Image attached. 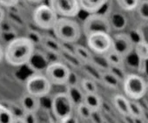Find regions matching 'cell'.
Here are the masks:
<instances>
[{"instance_id":"7bdbcfd3","label":"cell","mask_w":148,"mask_h":123,"mask_svg":"<svg viewBox=\"0 0 148 123\" xmlns=\"http://www.w3.org/2000/svg\"><path fill=\"white\" fill-rule=\"evenodd\" d=\"M132 120H133V122H134V123H146V121L144 120V117H143V118L132 119Z\"/></svg>"},{"instance_id":"d590c367","label":"cell","mask_w":148,"mask_h":123,"mask_svg":"<svg viewBox=\"0 0 148 123\" xmlns=\"http://www.w3.org/2000/svg\"><path fill=\"white\" fill-rule=\"evenodd\" d=\"M20 0H0V7L12 8L16 6Z\"/></svg>"},{"instance_id":"f546056e","label":"cell","mask_w":148,"mask_h":123,"mask_svg":"<svg viewBox=\"0 0 148 123\" xmlns=\"http://www.w3.org/2000/svg\"><path fill=\"white\" fill-rule=\"evenodd\" d=\"M75 108H76V112H77L78 117H79V118H81L83 120H86L91 119L92 111L87 106H86L84 103L79 105Z\"/></svg>"},{"instance_id":"7402d4cb","label":"cell","mask_w":148,"mask_h":123,"mask_svg":"<svg viewBox=\"0 0 148 123\" xmlns=\"http://www.w3.org/2000/svg\"><path fill=\"white\" fill-rule=\"evenodd\" d=\"M105 56L110 67H124L125 58L115 51L111 50Z\"/></svg>"},{"instance_id":"cb8c5ba5","label":"cell","mask_w":148,"mask_h":123,"mask_svg":"<svg viewBox=\"0 0 148 123\" xmlns=\"http://www.w3.org/2000/svg\"><path fill=\"white\" fill-rule=\"evenodd\" d=\"M90 63H92L93 66H95L97 68H99L101 72L108 71L110 68V65L108 64L105 55H99V54L93 53L92 61Z\"/></svg>"},{"instance_id":"74e56055","label":"cell","mask_w":148,"mask_h":123,"mask_svg":"<svg viewBox=\"0 0 148 123\" xmlns=\"http://www.w3.org/2000/svg\"><path fill=\"white\" fill-rule=\"evenodd\" d=\"M90 120H92L94 123H103V118H102L101 114L99 113V111L92 112Z\"/></svg>"},{"instance_id":"9a60e30c","label":"cell","mask_w":148,"mask_h":123,"mask_svg":"<svg viewBox=\"0 0 148 123\" xmlns=\"http://www.w3.org/2000/svg\"><path fill=\"white\" fill-rule=\"evenodd\" d=\"M41 45L49 52L51 54L59 55V53L63 50V44H61L55 37H50V36H43V40L41 43Z\"/></svg>"},{"instance_id":"ba28073f","label":"cell","mask_w":148,"mask_h":123,"mask_svg":"<svg viewBox=\"0 0 148 123\" xmlns=\"http://www.w3.org/2000/svg\"><path fill=\"white\" fill-rule=\"evenodd\" d=\"M74 106L65 92L56 93L51 100V112L53 116L58 121H62L73 113Z\"/></svg>"},{"instance_id":"5bb4252c","label":"cell","mask_w":148,"mask_h":123,"mask_svg":"<svg viewBox=\"0 0 148 123\" xmlns=\"http://www.w3.org/2000/svg\"><path fill=\"white\" fill-rule=\"evenodd\" d=\"M112 102L118 112L125 117L130 115V100L123 94H115L112 98Z\"/></svg>"},{"instance_id":"f1b7e54d","label":"cell","mask_w":148,"mask_h":123,"mask_svg":"<svg viewBox=\"0 0 148 123\" xmlns=\"http://www.w3.org/2000/svg\"><path fill=\"white\" fill-rule=\"evenodd\" d=\"M118 5L125 12L136 11L141 0H116Z\"/></svg>"},{"instance_id":"484cf974","label":"cell","mask_w":148,"mask_h":123,"mask_svg":"<svg viewBox=\"0 0 148 123\" xmlns=\"http://www.w3.org/2000/svg\"><path fill=\"white\" fill-rule=\"evenodd\" d=\"M145 116V111L143 107L138 100H130V115L129 117L132 119L143 118Z\"/></svg>"},{"instance_id":"d4e9b609","label":"cell","mask_w":148,"mask_h":123,"mask_svg":"<svg viewBox=\"0 0 148 123\" xmlns=\"http://www.w3.org/2000/svg\"><path fill=\"white\" fill-rule=\"evenodd\" d=\"M81 89L85 93H98V86L96 81L90 78H85L80 80Z\"/></svg>"},{"instance_id":"60d3db41","label":"cell","mask_w":148,"mask_h":123,"mask_svg":"<svg viewBox=\"0 0 148 123\" xmlns=\"http://www.w3.org/2000/svg\"><path fill=\"white\" fill-rule=\"evenodd\" d=\"M5 11L2 7H0V24H1L3 21H5Z\"/></svg>"},{"instance_id":"5b68a950","label":"cell","mask_w":148,"mask_h":123,"mask_svg":"<svg viewBox=\"0 0 148 123\" xmlns=\"http://www.w3.org/2000/svg\"><path fill=\"white\" fill-rule=\"evenodd\" d=\"M81 30L85 36L87 37L94 32H106L110 34L112 27L107 16L101 13H94L89 14L86 18Z\"/></svg>"},{"instance_id":"e575fe53","label":"cell","mask_w":148,"mask_h":123,"mask_svg":"<svg viewBox=\"0 0 148 123\" xmlns=\"http://www.w3.org/2000/svg\"><path fill=\"white\" fill-rule=\"evenodd\" d=\"M80 84V80H79V77L78 76V74L76 73H74L72 71H71L68 80L66 82V87H70V86H79Z\"/></svg>"},{"instance_id":"4316f807","label":"cell","mask_w":148,"mask_h":123,"mask_svg":"<svg viewBox=\"0 0 148 123\" xmlns=\"http://www.w3.org/2000/svg\"><path fill=\"white\" fill-rule=\"evenodd\" d=\"M14 118L15 115L10 107L0 104V123H13Z\"/></svg>"},{"instance_id":"ab89813d","label":"cell","mask_w":148,"mask_h":123,"mask_svg":"<svg viewBox=\"0 0 148 123\" xmlns=\"http://www.w3.org/2000/svg\"><path fill=\"white\" fill-rule=\"evenodd\" d=\"M13 123H25V120L23 115H18V116H15Z\"/></svg>"},{"instance_id":"52a82bcc","label":"cell","mask_w":148,"mask_h":123,"mask_svg":"<svg viewBox=\"0 0 148 123\" xmlns=\"http://www.w3.org/2000/svg\"><path fill=\"white\" fill-rule=\"evenodd\" d=\"M58 19V16L54 12V11L48 5L45 4L38 5L32 13L34 24L36 26L43 30H52Z\"/></svg>"},{"instance_id":"3957f363","label":"cell","mask_w":148,"mask_h":123,"mask_svg":"<svg viewBox=\"0 0 148 123\" xmlns=\"http://www.w3.org/2000/svg\"><path fill=\"white\" fill-rule=\"evenodd\" d=\"M125 95L132 100H139L145 95L146 81L137 74H126L122 81Z\"/></svg>"},{"instance_id":"d6986e66","label":"cell","mask_w":148,"mask_h":123,"mask_svg":"<svg viewBox=\"0 0 148 123\" xmlns=\"http://www.w3.org/2000/svg\"><path fill=\"white\" fill-rule=\"evenodd\" d=\"M72 52L75 54L82 62L85 63H90L92 61L93 53L91 52V50L87 47H85L82 45L76 44L72 46Z\"/></svg>"},{"instance_id":"603a6c76","label":"cell","mask_w":148,"mask_h":123,"mask_svg":"<svg viewBox=\"0 0 148 123\" xmlns=\"http://www.w3.org/2000/svg\"><path fill=\"white\" fill-rule=\"evenodd\" d=\"M82 67L90 79L93 80L94 81H101V76L103 72H101L92 63H85Z\"/></svg>"},{"instance_id":"f35d334b","label":"cell","mask_w":148,"mask_h":123,"mask_svg":"<svg viewBox=\"0 0 148 123\" xmlns=\"http://www.w3.org/2000/svg\"><path fill=\"white\" fill-rule=\"evenodd\" d=\"M59 123H79V117L72 113L70 116H68L67 118L64 119Z\"/></svg>"},{"instance_id":"4dcf8cb0","label":"cell","mask_w":148,"mask_h":123,"mask_svg":"<svg viewBox=\"0 0 148 123\" xmlns=\"http://www.w3.org/2000/svg\"><path fill=\"white\" fill-rule=\"evenodd\" d=\"M136 11L142 20L148 21V0H141Z\"/></svg>"},{"instance_id":"30bf717a","label":"cell","mask_w":148,"mask_h":123,"mask_svg":"<svg viewBox=\"0 0 148 123\" xmlns=\"http://www.w3.org/2000/svg\"><path fill=\"white\" fill-rule=\"evenodd\" d=\"M48 5L58 17L73 19L81 11L79 0H48Z\"/></svg>"},{"instance_id":"b9f144b4","label":"cell","mask_w":148,"mask_h":123,"mask_svg":"<svg viewBox=\"0 0 148 123\" xmlns=\"http://www.w3.org/2000/svg\"><path fill=\"white\" fill-rule=\"evenodd\" d=\"M4 57H5V49L0 45V62L4 59Z\"/></svg>"},{"instance_id":"8fae6325","label":"cell","mask_w":148,"mask_h":123,"mask_svg":"<svg viewBox=\"0 0 148 123\" xmlns=\"http://www.w3.org/2000/svg\"><path fill=\"white\" fill-rule=\"evenodd\" d=\"M112 49L116 52L122 55L125 58L132 53L134 50V44L132 41L128 33L119 32L114 34L112 37Z\"/></svg>"},{"instance_id":"4fadbf2b","label":"cell","mask_w":148,"mask_h":123,"mask_svg":"<svg viewBox=\"0 0 148 123\" xmlns=\"http://www.w3.org/2000/svg\"><path fill=\"white\" fill-rule=\"evenodd\" d=\"M108 1L109 0H79L80 9L89 14L99 13Z\"/></svg>"},{"instance_id":"277c9868","label":"cell","mask_w":148,"mask_h":123,"mask_svg":"<svg viewBox=\"0 0 148 123\" xmlns=\"http://www.w3.org/2000/svg\"><path fill=\"white\" fill-rule=\"evenodd\" d=\"M51 84L46 76L41 73H35L26 80V93L39 99L48 95L51 90Z\"/></svg>"},{"instance_id":"ac0fdd59","label":"cell","mask_w":148,"mask_h":123,"mask_svg":"<svg viewBox=\"0 0 148 123\" xmlns=\"http://www.w3.org/2000/svg\"><path fill=\"white\" fill-rule=\"evenodd\" d=\"M61 58L65 61V62L71 66V67H75V68H81L84 65L82 61L74 54L72 50L71 51L70 49H66L64 46L63 47L62 52L59 53Z\"/></svg>"},{"instance_id":"44dd1931","label":"cell","mask_w":148,"mask_h":123,"mask_svg":"<svg viewBox=\"0 0 148 123\" xmlns=\"http://www.w3.org/2000/svg\"><path fill=\"white\" fill-rule=\"evenodd\" d=\"M100 82L104 83L107 87L112 88V89L119 88V87L121 83V81L109 71H106V72L102 73Z\"/></svg>"},{"instance_id":"83f0119b","label":"cell","mask_w":148,"mask_h":123,"mask_svg":"<svg viewBox=\"0 0 148 123\" xmlns=\"http://www.w3.org/2000/svg\"><path fill=\"white\" fill-rule=\"evenodd\" d=\"M133 51L138 58L145 61L148 60V43L145 40L136 44L134 45Z\"/></svg>"},{"instance_id":"ee69618b","label":"cell","mask_w":148,"mask_h":123,"mask_svg":"<svg viewBox=\"0 0 148 123\" xmlns=\"http://www.w3.org/2000/svg\"><path fill=\"white\" fill-rule=\"evenodd\" d=\"M27 2L31 3V4H40L41 2H43L44 0H26Z\"/></svg>"},{"instance_id":"1f68e13d","label":"cell","mask_w":148,"mask_h":123,"mask_svg":"<svg viewBox=\"0 0 148 123\" xmlns=\"http://www.w3.org/2000/svg\"><path fill=\"white\" fill-rule=\"evenodd\" d=\"M128 35L130 36L132 41L133 42L134 45L139 42H142V41H145V34L143 32L142 30L138 29V28H135V29H132L129 33Z\"/></svg>"},{"instance_id":"7a4b0ae2","label":"cell","mask_w":148,"mask_h":123,"mask_svg":"<svg viewBox=\"0 0 148 123\" xmlns=\"http://www.w3.org/2000/svg\"><path fill=\"white\" fill-rule=\"evenodd\" d=\"M54 37L64 44H74L79 40L82 30L79 24L72 19L58 17L52 28Z\"/></svg>"},{"instance_id":"9c48e42d","label":"cell","mask_w":148,"mask_h":123,"mask_svg":"<svg viewBox=\"0 0 148 123\" xmlns=\"http://www.w3.org/2000/svg\"><path fill=\"white\" fill-rule=\"evenodd\" d=\"M88 48L94 54L106 55L112 49V38L106 32H94L86 37Z\"/></svg>"},{"instance_id":"f6af8a7d","label":"cell","mask_w":148,"mask_h":123,"mask_svg":"<svg viewBox=\"0 0 148 123\" xmlns=\"http://www.w3.org/2000/svg\"><path fill=\"white\" fill-rule=\"evenodd\" d=\"M145 95L148 96V82H146V91H145Z\"/></svg>"},{"instance_id":"2e32d148","label":"cell","mask_w":148,"mask_h":123,"mask_svg":"<svg viewBox=\"0 0 148 123\" xmlns=\"http://www.w3.org/2000/svg\"><path fill=\"white\" fill-rule=\"evenodd\" d=\"M69 99L71 100V103L73 104L74 107H78L79 105L84 103L85 93L81 89L79 86H70L66 87V91Z\"/></svg>"},{"instance_id":"e0dca14e","label":"cell","mask_w":148,"mask_h":123,"mask_svg":"<svg viewBox=\"0 0 148 123\" xmlns=\"http://www.w3.org/2000/svg\"><path fill=\"white\" fill-rule=\"evenodd\" d=\"M109 19V22L111 25L112 29H114L116 31H123L128 23L127 18L126 16L120 12H114L112 13V15L110 16Z\"/></svg>"},{"instance_id":"8992f818","label":"cell","mask_w":148,"mask_h":123,"mask_svg":"<svg viewBox=\"0 0 148 123\" xmlns=\"http://www.w3.org/2000/svg\"><path fill=\"white\" fill-rule=\"evenodd\" d=\"M71 71L70 67L64 62L52 61L45 67V75L51 85L65 86Z\"/></svg>"},{"instance_id":"6da1fadb","label":"cell","mask_w":148,"mask_h":123,"mask_svg":"<svg viewBox=\"0 0 148 123\" xmlns=\"http://www.w3.org/2000/svg\"><path fill=\"white\" fill-rule=\"evenodd\" d=\"M35 52V45L26 37H16L5 48V60L12 67H22L29 63Z\"/></svg>"},{"instance_id":"836d02e7","label":"cell","mask_w":148,"mask_h":123,"mask_svg":"<svg viewBox=\"0 0 148 123\" xmlns=\"http://www.w3.org/2000/svg\"><path fill=\"white\" fill-rule=\"evenodd\" d=\"M108 71L111 72L113 75H115L121 82L123 81V80L125 79V77L127 74L125 73L124 67H110Z\"/></svg>"},{"instance_id":"d6a6232c","label":"cell","mask_w":148,"mask_h":123,"mask_svg":"<svg viewBox=\"0 0 148 123\" xmlns=\"http://www.w3.org/2000/svg\"><path fill=\"white\" fill-rule=\"evenodd\" d=\"M29 38V40L36 46V45H41L42 40H43V35L40 34L38 32L32 30L28 32V35L26 37Z\"/></svg>"},{"instance_id":"8d00e7d4","label":"cell","mask_w":148,"mask_h":123,"mask_svg":"<svg viewBox=\"0 0 148 123\" xmlns=\"http://www.w3.org/2000/svg\"><path fill=\"white\" fill-rule=\"evenodd\" d=\"M23 117L25 120V123H38V119L36 113H25Z\"/></svg>"},{"instance_id":"ffe728a7","label":"cell","mask_w":148,"mask_h":123,"mask_svg":"<svg viewBox=\"0 0 148 123\" xmlns=\"http://www.w3.org/2000/svg\"><path fill=\"white\" fill-rule=\"evenodd\" d=\"M84 104L87 106L92 112H95L101 109L103 101L98 93H85Z\"/></svg>"},{"instance_id":"7c38bea8","label":"cell","mask_w":148,"mask_h":123,"mask_svg":"<svg viewBox=\"0 0 148 123\" xmlns=\"http://www.w3.org/2000/svg\"><path fill=\"white\" fill-rule=\"evenodd\" d=\"M20 105L25 113H36L40 107V99L26 93L22 96L20 100Z\"/></svg>"}]
</instances>
